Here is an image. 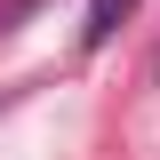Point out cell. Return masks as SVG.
Wrapping results in <instances>:
<instances>
[{"mask_svg":"<svg viewBox=\"0 0 160 160\" xmlns=\"http://www.w3.org/2000/svg\"><path fill=\"white\" fill-rule=\"evenodd\" d=\"M136 0H88V24H80V48H104V40L120 32V16H128Z\"/></svg>","mask_w":160,"mask_h":160,"instance_id":"6da1fadb","label":"cell"}]
</instances>
